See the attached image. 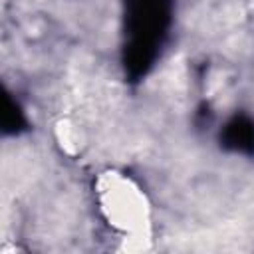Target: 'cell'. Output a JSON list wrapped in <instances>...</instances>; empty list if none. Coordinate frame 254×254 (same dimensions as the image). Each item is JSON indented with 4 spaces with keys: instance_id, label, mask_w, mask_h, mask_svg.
Wrapping results in <instances>:
<instances>
[{
    "instance_id": "obj_1",
    "label": "cell",
    "mask_w": 254,
    "mask_h": 254,
    "mask_svg": "<svg viewBox=\"0 0 254 254\" xmlns=\"http://www.w3.org/2000/svg\"><path fill=\"white\" fill-rule=\"evenodd\" d=\"M171 8L167 0H127L125 24L129 44L125 46V69L137 79L149 71L155 62L159 42L169 26Z\"/></svg>"
},
{
    "instance_id": "obj_2",
    "label": "cell",
    "mask_w": 254,
    "mask_h": 254,
    "mask_svg": "<svg viewBox=\"0 0 254 254\" xmlns=\"http://www.w3.org/2000/svg\"><path fill=\"white\" fill-rule=\"evenodd\" d=\"M222 143L234 151H254V123L244 115L234 117L222 133Z\"/></svg>"
},
{
    "instance_id": "obj_3",
    "label": "cell",
    "mask_w": 254,
    "mask_h": 254,
    "mask_svg": "<svg viewBox=\"0 0 254 254\" xmlns=\"http://www.w3.org/2000/svg\"><path fill=\"white\" fill-rule=\"evenodd\" d=\"M2 125H4V131H6V133H18V131H22V129H24V125H26L24 111L20 109V105H18L10 95H6V97H4Z\"/></svg>"
}]
</instances>
